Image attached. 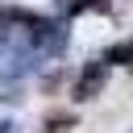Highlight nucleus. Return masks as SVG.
I'll list each match as a JSON object with an SVG mask.
<instances>
[{
	"mask_svg": "<svg viewBox=\"0 0 133 133\" xmlns=\"http://www.w3.org/2000/svg\"><path fill=\"white\" fill-rule=\"evenodd\" d=\"M71 125H75V116H71V112H62V116H50V121H46V133H66Z\"/></svg>",
	"mask_w": 133,
	"mask_h": 133,
	"instance_id": "nucleus-3",
	"label": "nucleus"
},
{
	"mask_svg": "<svg viewBox=\"0 0 133 133\" xmlns=\"http://www.w3.org/2000/svg\"><path fill=\"white\" fill-rule=\"evenodd\" d=\"M104 83H108V62H91V66H83V75L75 83V96L79 100H91V96L104 91Z\"/></svg>",
	"mask_w": 133,
	"mask_h": 133,
	"instance_id": "nucleus-1",
	"label": "nucleus"
},
{
	"mask_svg": "<svg viewBox=\"0 0 133 133\" xmlns=\"http://www.w3.org/2000/svg\"><path fill=\"white\" fill-rule=\"evenodd\" d=\"M104 62H129V66H133V42H116V46L104 54Z\"/></svg>",
	"mask_w": 133,
	"mask_h": 133,
	"instance_id": "nucleus-2",
	"label": "nucleus"
},
{
	"mask_svg": "<svg viewBox=\"0 0 133 133\" xmlns=\"http://www.w3.org/2000/svg\"><path fill=\"white\" fill-rule=\"evenodd\" d=\"M0 133H17V125L12 121H0Z\"/></svg>",
	"mask_w": 133,
	"mask_h": 133,
	"instance_id": "nucleus-4",
	"label": "nucleus"
}]
</instances>
